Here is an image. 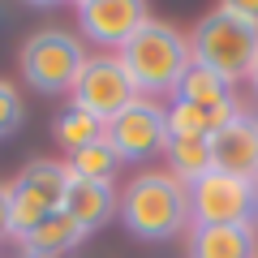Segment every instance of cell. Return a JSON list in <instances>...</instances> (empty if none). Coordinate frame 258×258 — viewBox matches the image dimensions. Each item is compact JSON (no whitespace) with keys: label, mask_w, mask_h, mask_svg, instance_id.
<instances>
[{"label":"cell","mask_w":258,"mask_h":258,"mask_svg":"<svg viewBox=\"0 0 258 258\" xmlns=\"http://www.w3.org/2000/svg\"><path fill=\"white\" fill-rule=\"evenodd\" d=\"M18 185H26V189H35L39 198H43L52 211H60L64 207V189H69V168L56 164V159H35V164L22 168Z\"/></svg>","instance_id":"obj_14"},{"label":"cell","mask_w":258,"mask_h":258,"mask_svg":"<svg viewBox=\"0 0 258 258\" xmlns=\"http://www.w3.org/2000/svg\"><path fill=\"white\" fill-rule=\"evenodd\" d=\"M120 220L138 241H164L189 220V189L168 172H142L120 198Z\"/></svg>","instance_id":"obj_1"},{"label":"cell","mask_w":258,"mask_h":258,"mask_svg":"<svg viewBox=\"0 0 258 258\" xmlns=\"http://www.w3.org/2000/svg\"><path fill=\"white\" fill-rule=\"evenodd\" d=\"M228 9L237 13V18H245V22H254V26H258V5H245V0H232Z\"/></svg>","instance_id":"obj_20"},{"label":"cell","mask_w":258,"mask_h":258,"mask_svg":"<svg viewBox=\"0 0 258 258\" xmlns=\"http://www.w3.org/2000/svg\"><path fill=\"white\" fill-rule=\"evenodd\" d=\"M82 237H86V232L78 228L64 211H52L30 237H22V254H26V258H60V254H69Z\"/></svg>","instance_id":"obj_12"},{"label":"cell","mask_w":258,"mask_h":258,"mask_svg":"<svg viewBox=\"0 0 258 258\" xmlns=\"http://www.w3.org/2000/svg\"><path fill=\"white\" fill-rule=\"evenodd\" d=\"M258 211V189L249 181L224 172H207L198 185H189V215L198 228L207 224H249Z\"/></svg>","instance_id":"obj_6"},{"label":"cell","mask_w":258,"mask_h":258,"mask_svg":"<svg viewBox=\"0 0 258 258\" xmlns=\"http://www.w3.org/2000/svg\"><path fill=\"white\" fill-rule=\"evenodd\" d=\"M194 60L215 69L228 86L249 78V69L258 60V26L237 18L228 5H220L211 18H203L198 30H194Z\"/></svg>","instance_id":"obj_3"},{"label":"cell","mask_w":258,"mask_h":258,"mask_svg":"<svg viewBox=\"0 0 258 258\" xmlns=\"http://www.w3.org/2000/svg\"><path fill=\"white\" fill-rule=\"evenodd\" d=\"M138 86L129 82V74L120 69V60H112V56H95V60H86V69L78 74V82H74V108H82V112H91L95 120H116L120 112L129 108V103L138 99Z\"/></svg>","instance_id":"obj_5"},{"label":"cell","mask_w":258,"mask_h":258,"mask_svg":"<svg viewBox=\"0 0 258 258\" xmlns=\"http://www.w3.org/2000/svg\"><path fill=\"white\" fill-rule=\"evenodd\" d=\"M78 22H82L86 39H95L103 47H125L151 22V13L142 0H82L78 5Z\"/></svg>","instance_id":"obj_8"},{"label":"cell","mask_w":258,"mask_h":258,"mask_svg":"<svg viewBox=\"0 0 258 258\" xmlns=\"http://www.w3.org/2000/svg\"><path fill=\"white\" fill-rule=\"evenodd\" d=\"M168 159H172V172L189 185H198L207 172H215L207 138H168Z\"/></svg>","instance_id":"obj_17"},{"label":"cell","mask_w":258,"mask_h":258,"mask_svg":"<svg viewBox=\"0 0 258 258\" xmlns=\"http://www.w3.org/2000/svg\"><path fill=\"white\" fill-rule=\"evenodd\" d=\"M9 237V185H0V241Z\"/></svg>","instance_id":"obj_19"},{"label":"cell","mask_w":258,"mask_h":258,"mask_svg":"<svg viewBox=\"0 0 258 258\" xmlns=\"http://www.w3.org/2000/svg\"><path fill=\"white\" fill-rule=\"evenodd\" d=\"M52 138L74 155V151H82V147H91V142L103 138V120H95L91 112H82V108H64L60 116L52 120Z\"/></svg>","instance_id":"obj_15"},{"label":"cell","mask_w":258,"mask_h":258,"mask_svg":"<svg viewBox=\"0 0 258 258\" xmlns=\"http://www.w3.org/2000/svg\"><path fill=\"white\" fill-rule=\"evenodd\" d=\"M69 220L78 224L82 232H99L112 215L120 211L116 203V189L108 181H82V176H69V189H64V207H60Z\"/></svg>","instance_id":"obj_10"},{"label":"cell","mask_w":258,"mask_h":258,"mask_svg":"<svg viewBox=\"0 0 258 258\" xmlns=\"http://www.w3.org/2000/svg\"><path fill=\"white\" fill-rule=\"evenodd\" d=\"M249 82H254V91H258V60H254V69H249Z\"/></svg>","instance_id":"obj_21"},{"label":"cell","mask_w":258,"mask_h":258,"mask_svg":"<svg viewBox=\"0 0 258 258\" xmlns=\"http://www.w3.org/2000/svg\"><path fill=\"white\" fill-rule=\"evenodd\" d=\"M116 60L138 91H176V82L189 69L194 52L181 39V30L164 26V22H147L138 35L120 47Z\"/></svg>","instance_id":"obj_2"},{"label":"cell","mask_w":258,"mask_h":258,"mask_svg":"<svg viewBox=\"0 0 258 258\" xmlns=\"http://www.w3.org/2000/svg\"><path fill=\"white\" fill-rule=\"evenodd\" d=\"M22 116H26V108H22V95L13 91V82H5V78H0V138L18 134Z\"/></svg>","instance_id":"obj_18"},{"label":"cell","mask_w":258,"mask_h":258,"mask_svg":"<svg viewBox=\"0 0 258 258\" xmlns=\"http://www.w3.org/2000/svg\"><path fill=\"white\" fill-rule=\"evenodd\" d=\"M64 168H69V176H82V181H108L112 185V176H116V168H120V155L112 151L108 138H99V142H91V147L74 151Z\"/></svg>","instance_id":"obj_16"},{"label":"cell","mask_w":258,"mask_h":258,"mask_svg":"<svg viewBox=\"0 0 258 258\" xmlns=\"http://www.w3.org/2000/svg\"><path fill=\"white\" fill-rule=\"evenodd\" d=\"M86 69V47L78 43V35L69 30H56L43 26L26 39L22 47V74L35 91L43 95H60V91H74L78 74Z\"/></svg>","instance_id":"obj_4"},{"label":"cell","mask_w":258,"mask_h":258,"mask_svg":"<svg viewBox=\"0 0 258 258\" xmlns=\"http://www.w3.org/2000/svg\"><path fill=\"white\" fill-rule=\"evenodd\" d=\"M103 138L112 142L120 159H151L168 151V112L147 99H134L116 120L103 125Z\"/></svg>","instance_id":"obj_7"},{"label":"cell","mask_w":258,"mask_h":258,"mask_svg":"<svg viewBox=\"0 0 258 258\" xmlns=\"http://www.w3.org/2000/svg\"><path fill=\"white\" fill-rule=\"evenodd\" d=\"M207 147H211L215 172L254 185V176H258V120H249V116L228 120V125H220L207 138Z\"/></svg>","instance_id":"obj_9"},{"label":"cell","mask_w":258,"mask_h":258,"mask_svg":"<svg viewBox=\"0 0 258 258\" xmlns=\"http://www.w3.org/2000/svg\"><path fill=\"white\" fill-rule=\"evenodd\" d=\"M176 99L181 103H198V108H215V103H228L232 99V86L224 82L215 69H207L203 60H189V69L181 74V82H176Z\"/></svg>","instance_id":"obj_13"},{"label":"cell","mask_w":258,"mask_h":258,"mask_svg":"<svg viewBox=\"0 0 258 258\" xmlns=\"http://www.w3.org/2000/svg\"><path fill=\"white\" fill-rule=\"evenodd\" d=\"M194 258H254V232L249 224H207L194 232Z\"/></svg>","instance_id":"obj_11"}]
</instances>
